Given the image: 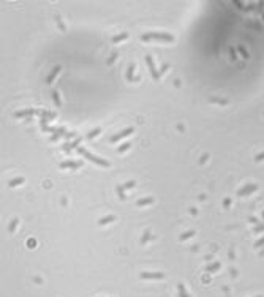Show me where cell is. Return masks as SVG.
Instances as JSON below:
<instances>
[{
  "label": "cell",
  "mask_w": 264,
  "mask_h": 297,
  "mask_svg": "<svg viewBox=\"0 0 264 297\" xmlns=\"http://www.w3.org/2000/svg\"><path fill=\"white\" fill-rule=\"evenodd\" d=\"M263 19H264V14H263Z\"/></svg>",
  "instance_id": "38"
},
{
  "label": "cell",
  "mask_w": 264,
  "mask_h": 297,
  "mask_svg": "<svg viewBox=\"0 0 264 297\" xmlns=\"http://www.w3.org/2000/svg\"><path fill=\"white\" fill-rule=\"evenodd\" d=\"M152 202H154V198H141L136 201V205L138 207H142V205H149Z\"/></svg>",
  "instance_id": "11"
},
{
  "label": "cell",
  "mask_w": 264,
  "mask_h": 297,
  "mask_svg": "<svg viewBox=\"0 0 264 297\" xmlns=\"http://www.w3.org/2000/svg\"><path fill=\"white\" fill-rule=\"evenodd\" d=\"M220 269V262H213V264H210V266H207L206 267V272H215V270H218Z\"/></svg>",
  "instance_id": "17"
},
{
  "label": "cell",
  "mask_w": 264,
  "mask_h": 297,
  "mask_svg": "<svg viewBox=\"0 0 264 297\" xmlns=\"http://www.w3.org/2000/svg\"><path fill=\"white\" fill-rule=\"evenodd\" d=\"M229 204H231V201H229V199H228V198L225 199V201H223V205H225V207H228V205H229Z\"/></svg>",
  "instance_id": "35"
},
{
  "label": "cell",
  "mask_w": 264,
  "mask_h": 297,
  "mask_svg": "<svg viewBox=\"0 0 264 297\" xmlns=\"http://www.w3.org/2000/svg\"><path fill=\"white\" fill-rule=\"evenodd\" d=\"M264 231V225H256V228H255V232H263Z\"/></svg>",
  "instance_id": "31"
},
{
  "label": "cell",
  "mask_w": 264,
  "mask_h": 297,
  "mask_svg": "<svg viewBox=\"0 0 264 297\" xmlns=\"http://www.w3.org/2000/svg\"><path fill=\"white\" fill-rule=\"evenodd\" d=\"M78 152L82 157H86L89 161H92V163H95V164H98V166H103V167H109L111 166V163L108 160H104V158H98L96 155H93V153H90V152H87L86 149H82V147H78Z\"/></svg>",
  "instance_id": "1"
},
{
  "label": "cell",
  "mask_w": 264,
  "mask_h": 297,
  "mask_svg": "<svg viewBox=\"0 0 264 297\" xmlns=\"http://www.w3.org/2000/svg\"><path fill=\"white\" fill-rule=\"evenodd\" d=\"M210 103H215V104H228L226 100H221V98H210Z\"/></svg>",
  "instance_id": "23"
},
{
  "label": "cell",
  "mask_w": 264,
  "mask_h": 297,
  "mask_svg": "<svg viewBox=\"0 0 264 297\" xmlns=\"http://www.w3.org/2000/svg\"><path fill=\"white\" fill-rule=\"evenodd\" d=\"M116 221V215H108V217H103V218L98 220V225L100 226H104V225H109V223Z\"/></svg>",
  "instance_id": "10"
},
{
  "label": "cell",
  "mask_w": 264,
  "mask_h": 297,
  "mask_svg": "<svg viewBox=\"0 0 264 297\" xmlns=\"http://www.w3.org/2000/svg\"><path fill=\"white\" fill-rule=\"evenodd\" d=\"M134 185H136V182H134V180H130V182H127V183L124 185V190H128V188H133Z\"/></svg>",
  "instance_id": "27"
},
{
  "label": "cell",
  "mask_w": 264,
  "mask_h": 297,
  "mask_svg": "<svg viewBox=\"0 0 264 297\" xmlns=\"http://www.w3.org/2000/svg\"><path fill=\"white\" fill-rule=\"evenodd\" d=\"M133 71H134V65H130V68H128V71H127V79L130 82H138L139 78H133Z\"/></svg>",
  "instance_id": "12"
},
{
  "label": "cell",
  "mask_w": 264,
  "mask_h": 297,
  "mask_svg": "<svg viewBox=\"0 0 264 297\" xmlns=\"http://www.w3.org/2000/svg\"><path fill=\"white\" fill-rule=\"evenodd\" d=\"M52 100H54V103H55V106H60L62 104V100H60V96H59V92H52Z\"/></svg>",
  "instance_id": "19"
},
{
  "label": "cell",
  "mask_w": 264,
  "mask_h": 297,
  "mask_svg": "<svg viewBox=\"0 0 264 297\" xmlns=\"http://www.w3.org/2000/svg\"><path fill=\"white\" fill-rule=\"evenodd\" d=\"M264 160V152L263 153H258L256 157H255V161H263Z\"/></svg>",
  "instance_id": "32"
},
{
  "label": "cell",
  "mask_w": 264,
  "mask_h": 297,
  "mask_svg": "<svg viewBox=\"0 0 264 297\" xmlns=\"http://www.w3.org/2000/svg\"><path fill=\"white\" fill-rule=\"evenodd\" d=\"M166 70H168V65H166V63H165V65H163V68L160 70V74H161V73H165Z\"/></svg>",
  "instance_id": "36"
},
{
  "label": "cell",
  "mask_w": 264,
  "mask_h": 297,
  "mask_svg": "<svg viewBox=\"0 0 264 297\" xmlns=\"http://www.w3.org/2000/svg\"><path fill=\"white\" fill-rule=\"evenodd\" d=\"M177 289H179V296H180V297H190L188 294H187V291H185V286H184L182 283L177 284Z\"/></svg>",
  "instance_id": "16"
},
{
  "label": "cell",
  "mask_w": 264,
  "mask_h": 297,
  "mask_svg": "<svg viewBox=\"0 0 264 297\" xmlns=\"http://www.w3.org/2000/svg\"><path fill=\"white\" fill-rule=\"evenodd\" d=\"M127 38H128V33H127V32H124V33H119V35H116V37L112 38V43H120V41L127 40Z\"/></svg>",
  "instance_id": "13"
},
{
  "label": "cell",
  "mask_w": 264,
  "mask_h": 297,
  "mask_svg": "<svg viewBox=\"0 0 264 297\" xmlns=\"http://www.w3.org/2000/svg\"><path fill=\"white\" fill-rule=\"evenodd\" d=\"M100 133H101V128H95V130H92L89 134H87V138H89V139H93V138L98 136Z\"/></svg>",
  "instance_id": "20"
},
{
  "label": "cell",
  "mask_w": 264,
  "mask_h": 297,
  "mask_svg": "<svg viewBox=\"0 0 264 297\" xmlns=\"http://www.w3.org/2000/svg\"><path fill=\"white\" fill-rule=\"evenodd\" d=\"M149 40H158V41H166V43H172L174 41V37L169 33H146L142 35V41H149Z\"/></svg>",
  "instance_id": "2"
},
{
  "label": "cell",
  "mask_w": 264,
  "mask_h": 297,
  "mask_svg": "<svg viewBox=\"0 0 264 297\" xmlns=\"http://www.w3.org/2000/svg\"><path fill=\"white\" fill-rule=\"evenodd\" d=\"M195 236V231H185L184 234H180V237H179V240L180 242H184V240H187V239H190V237H193Z\"/></svg>",
  "instance_id": "14"
},
{
  "label": "cell",
  "mask_w": 264,
  "mask_h": 297,
  "mask_svg": "<svg viewBox=\"0 0 264 297\" xmlns=\"http://www.w3.org/2000/svg\"><path fill=\"white\" fill-rule=\"evenodd\" d=\"M60 70H62V66H60V65H57V66H55V68L51 71V74H49L48 78H46V84H51V82L54 81V78L59 74V71H60Z\"/></svg>",
  "instance_id": "9"
},
{
  "label": "cell",
  "mask_w": 264,
  "mask_h": 297,
  "mask_svg": "<svg viewBox=\"0 0 264 297\" xmlns=\"http://www.w3.org/2000/svg\"><path fill=\"white\" fill-rule=\"evenodd\" d=\"M258 297H259V296H258Z\"/></svg>",
  "instance_id": "39"
},
{
  "label": "cell",
  "mask_w": 264,
  "mask_h": 297,
  "mask_svg": "<svg viewBox=\"0 0 264 297\" xmlns=\"http://www.w3.org/2000/svg\"><path fill=\"white\" fill-rule=\"evenodd\" d=\"M146 63H147V66H149V70H150V74H152V78L154 79H160V73L157 71V68H155V65H154V60H152V57L150 55H146Z\"/></svg>",
  "instance_id": "5"
},
{
  "label": "cell",
  "mask_w": 264,
  "mask_h": 297,
  "mask_svg": "<svg viewBox=\"0 0 264 297\" xmlns=\"http://www.w3.org/2000/svg\"><path fill=\"white\" fill-rule=\"evenodd\" d=\"M229 55H231V58H233V60H236V58H237L236 49H234V48H229Z\"/></svg>",
  "instance_id": "30"
},
{
  "label": "cell",
  "mask_w": 264,
  "mask_h": 297,
  "mask_svg": "<svg viewBox=\"0 0 264 297\" xmlns=\"http://www.w3.org/2000/svg\"><path fill=\"white\" fill-rule=\"evenodd\" d=\"M233 3H234V5H237V8H243V5H242V3H240V2H239V0H234V2H233Z\"/></svg>",
  "instance_id": "34"
},
{
  "label": "cell",
  "mask_w": 264,
  "mask_h": 297,
  "mask_svg": "<svg viewBox=\"0 0 264 297\" xmlns=\"http://www.w3.org/2000/svg\"><path fill=\"white\" fill-rule=\"evenodd\" d=\"M263 218H264V210H263Z\"/></svg>",
  "instance_id": "37"
},
{
  "label": "cell",
  "mask_w": 264,
  "mask_h": 297,
  "mask_svg": "<svg viewBox=\"0 0 264 297\" xmlns=\"http://www.w3.org/2000/svg\"><path fill=\"white\" fill-rule=\"evenodd\" d=\"M264 245V237H261L259 240H256V243H255V248H259V247Z\"/></svg>",
  "instance_id": "29"
},
{
  "label": "cell",
  "mask_w": 264,
  "mask_h": 297,
  "mask_svg": "<svg viewBox=\"0 0 264 297\" xmlns=\"http://www.w3.org/2000/svg\"><path fill=\"white\" fill-rule=\"evenodd\" d=\"M142 280H163L165 278V273L161 272H142L139 275Z\"/></svg>",
  "instance_id": "3"
},
{
  "label": "cell",
  "mask_w": 264,
  "mask_h": 297,
  "mask_svg": "<svg viewBox=\"0 0 264 297\" xmlns=\"http://www.w3.org/2000/svg\"><path fill=\"white\" fill-rule=\"evenodd\" d=\"M21 183H24V177H17V179H13V180H10V187L13 188V187H17V185H21Z\"/></svg>",
  "instance_id": "15"
},
{
  "label": "cell",
  "mask_w": 264,
  "mask_h": 297,
  "mask_svg": "<svg viewBox=\"0 0 264 297\" xmlns=\"http://www.w3.org/2000/svg\"><path fill=\"white\" fill-rule=\"evenodd\" d=\"M81 141H82V138H76L74 142L70 144V149H76V147H78V144H81Z\"/></svg>",
  "instance_id": "26"
},
{
  "label": "cell",
  "mask_w": 264,
  "mask_h": 297,
  "mask_svg": "<svg viewBox=\"0 0 264 297\" xmlns=\"http://www.w3.org/2000/svg\"><path fill=\"white\" fill-rule=\"evenodd\" d=\"M237 51L243 55V58H248V52H247V49L243 48V46H239V48H237Z\"/></svg>",
  "instance_id": "25"
},
{
  "label": "cell",
  "mask_w": 264,
  "mask_h": 297,
  "mask_svg": "<svg viewBox=\"0 0 264 297\" xmlns=\"http://www.w3.org/2000/svg\"><path fill=\"white\" fill-rule=\"evenodd\" d=\"M82 166V161H63L60 163V167L65 169V167H70V169H78V167Z\"/></svg>",
  "instance_id": "7"
},
{
  "label": "cell",
  "mask_w": 264,
  "mask_h": 297,
  "mask_svg": "<svg viewBox=\"0 0 264 297\" xmlns=\"http://www.w3.org/2000/svg\"><path fill=\"white\" fill-rule=\"evenodd\" d=\"M17 221H19V220H17V218L11 220L10 226H8V231H10V232H13V231H14V228H16V226H17Z\"/></svg>",
  "instance_id": "24"
},
{
  "label": "cell",
  "mask_w": 264,
  "mask_h": 297,
  "mask_svg": "<svg viewBox=\"0 0 264 297\" xmlns=\"http://www.w3.org/2000/svg\"><path fill=\"white\" fill-rule=\"evenodd\" d=\"M131 133H133V126H130V128H125V130H122L120 133L111 136V142H117V141H120V139H124V138L130 136Z\"/></svg>",
  "instance_id": "4"
},
{
  "label": "cell",
  "mask_w": 264,
  "mask_h": 297,
  "mask_svg": "<svg viewBox=\"0 0 264 297\" xmlns=\"http://www.w3.org/2000/svg\"><path fill=\"white\" fill-rule=\"evenodd\" d=\"M258 190V185L253 183V185H245L243 188H240L239 191H237V196H248L251 195L253 191H256Z\"/></svg>",
  "instance_id": "6"
},
{
  "label": "cell",
  "mask_w": 264,
  "mask_h": 297,
  "mask_svg": "<svg viewBox=\"0 0 264 297\" xmlns=\"http://www.w3.org/2000/svg\"><path fill=\"white\" fill-rule=\"evenodd\" d=\"M130 147H131V144H130V142H124L122 146L119 147V149H117V152H119V153H124V152H127L128 149H130Z\"/></svg>",
  "instance_id": "18"
},
{
  "label": "cell",
  "mask_w": 264,
  "mask_h": 297,
  "mask_svg": "<svg viewBox=\"0 0 264 297\" xmlns=\"http://www.w3.org/2000/svg\"><path fill=\"white\" fill-rule=\"evenodd\" d=\"M149 239H150V231H149V229H147V231H144V236H142V239H141V243L144 245V243L147 242Z\"/></svg>",
  "instance_id": "22"
},
{
  "label": "cell",
  "mask_w": 264,
  "mask_h": 297,
  "mask_svg": "<svg viewBox=\"0 0 264 297\" xmlns=\"http://www.w3.org/2000/svg\"><path fill=\"white\" fill-rule=\"evenodd\" d=\"M116 58H117V52H114V54L111 55L109 58H108V62H106V63H108V65H112V62L116 60Z\"/></svg>",
  "instance_id": "28"
},
{
  "label": "cell",
  "mask_w": 264,
  "mask_h": 297,
  "mask_svg": "<svg viewBox=\"0 0 264 297\" xmlns=\"http://www.w3.org/2000/svg\"><path fill=\"white\" fill-rule=\"evenodd\" d=\"M117 191H119V198L122 199V201H125L127 196H125V193H124V185H119V187H117Z\"/></svg>",
  "instance_id": "21"
},
{
  "label": "cell",
  "mask_w": 264,
  "mask_h": 297,
  "mask_svg": "<svg viewBox=\"0 0 264 297\" xmlns=\"http://www.w3.org/2000/svg\"><path fill=\"white\" fill-rule=\"evenodd\" d=\"M248 221H250V223H253V225H258V220L255 218V217H250V218H248Z\"/></svg>",
  "instance_id": "33"
},
{
  "label": "cell",
  "mask_w": 264,
  "mask_h": 297,
  "mask_svg": "<svg viewBox=\"0 0 264 297\" xmlns=\"http://www.w3.org/2000/svg\"><path fill=\"white\" fill-rule=\"evenodd\" d=\"M38 114V111L35 109H25V111H19V112L14 114V117H30V116H35Z\"/></svg>",
  "instance_id": "8"
}]
</instances>
